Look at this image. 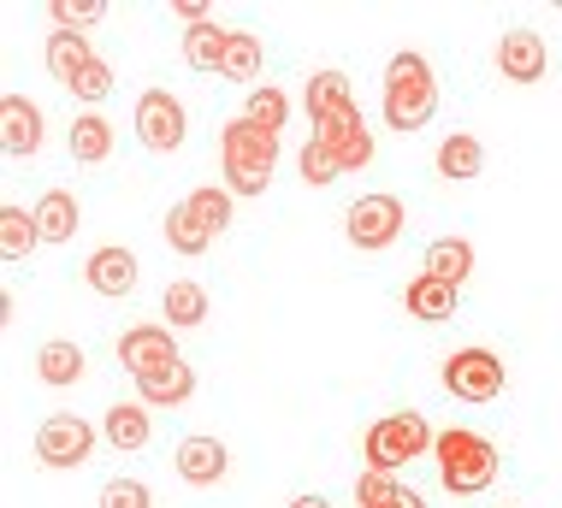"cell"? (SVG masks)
I'll use <instances>...</instances> for the list:
<instances>
[{
	"mask_svg": "<svg viewBox=\"0 0 562 508\" xmlns=\"http://www.w3.org/2000/svg\"><path fill=\"white\" fill-rule=\"evenodd\" d=\"M438 118V77L420 54H397L385 66V125L415 136Z\"/></svg>",
	"mask_w": 562,
	"mask_h": 508,
	"instance_id": "cell-1",
	"label": "cell"
},
{
	"mask_svg": "<svg viewBox=\"0 0 562 508\" xmlns=\"http://www.w3.org/2000/svg\"><path fill=\"white\" fill-rule=\"evenodd\" d=\"M220 166H225V183L237 195H261L272 183V172H279V136L249 125V118H237V125L220 131Z\"/></svg>",
	"mask_w": 562,
	"mask_h": 508,
	"instance_id": "cell-2",
	"label": "cell"
},
{
	"mask_svg": "<svg viewBox=\"0 0 562 508\" xmlns=\"http://www.w3.org/2000/svg\"><path fill=\"white\" fill-rule=\"evenodd\" d=\"M432 455H438V479H445V490H456V497H480V490L497 479V450L480 432H468V426L438 432Z\"/></svg>",
	"mask_w": 562,
	"mask_h": 508,
	"instance_id": "cell-3",
	"label": "cell"
},
{
	"mask_svg": "<svg viewBox=\"0 0 562 508\" xmlns=\"http://www.w3.org/2000/svg\"><path fill=\"white\" fill-rule=\"evenodd\" d=\"M48 71L78 101H108L113 95V66L89 48L83 36H71V30H54V36H48Z\"/></svg>",
	"mask_w": 562,
	"mask_h": 508,
	"instance_id": "cell-4",
	"label": "cell"
},
{
	"mask_svg": "<svg viewBox=\"0 0 562 508\" xmlns=\"http://www.w3.org/2000/svg\"><path fill=\"white\" fill-rule=\"evenodd\" d=\"M427 443H438L432 426L420 420L415 408H397V414H385L379 426H368V467L397 473V467H408L415 455H427Z\"/></svg>",
	"mask_w": 562,
	"mask_h": 508,
	"instance_id": "cell-5",
	"label": "cell"
},
{
	"mask_svg": "<svg viewBox=\"0 0 562 508\" xmlns=\"http://www.w3.org/2000/svg\"><path fill=\"white\" fill-rule=\"evenodd\" d=\"M95 450V426L83 414H48L36 426V461L42 467H83Z\"/></svg>",
	"mask_w": 562,
	"mask_h": 508,
	"instance_id": "cell-6",
	"label": "cell"
},
{
	"mask_svg": "<svg viewBox=\"0 0 562 508\" xmlns=\"http://www.w3.org/2000/svg\"><path fill=\"white\" fill-rule=\"evenodd\" d=\"M445 391L456 403H492L504 391V361L492 349H456L445 361Z\"/></svg>",
	"mask_w": 562,
	"mask_h": 508,
	"instance_id": "cell-7",
	"label": "cell"
},
{
	"mask_svg": "<svg viewBox=\"0 0 562 508\" xmlns=\"http://www.w3.org/2000/svg\"><path fill=\"white\" fill-rule=\"evenodd\" d=\"M344 230H349L356 249H391L397 230H403V202L397 195H361V202H349Z\"/></svg>",
	"mask_w": 562,
	"mask_h": 508,
	"instance_id": "cell-8",
	"label": "cell"
},
{
	"mask_svg": "<svg viewBox=\"0 0 562 508\" xmlns=\"http://www.w3.org/2000/svg\"><path fill=\"white\" fill-rule=\"evenodd\" d=\"M184 131H190V118H184V106H178V95L148 89V95L136 101V136H143V148L172 154V148H184Z\"/></svg>",
	"mask_w": 562,
	"mask_h": 508,
	"instance_id": "cell-9",
	"label": "cell"
},
{
	"mask_svg": "<svg viewBox=\"0 0 562 508\" xmlns=\"http://www.w3.org/2000/svg\"><path fill=\"white\" fill-rule=\"evenodd\" d=\"M119 361L131 366V379H155L166 373V366H178V337L166 326H131L125 337H119Z\"/></svg>",
	"mask_w": 562,
	"mask_h": 508,
	"instance_id": "cell-10",
	"label": "cell"
},
{
	"mask_svg": "<svg viewBox=\"0 0 562 508\" xmlns=\"http://www.w3.org/2000/svg\"><path fill=\"white\" fill-rule=\"evenodd\" d=\"M314 136H321V143L344 160V172H356V166L373 160V131H368V118H361L356 106H344V113L321 118V125H314Z\"/></svg>",
	"mask_w": 562,
	"mask_h": 508,
	"instance_id": "cell-11",
	"label": "cell"
},
{
	"mask_svg": "<svg viewBox=\"0 0 562 508\" xmlns=\"http://www.w3.org/2000/svg\"><path fill=\"white\" fill-rule=\"evenodd\" d=\"M544 36L539 30H509L504 42H497V71L509 77V83H539L544 77Z\"/></svg>",
	"mask_w": 562,
	"mask_h": 508,
	"instance_id": "cell-12",
	"label": "cell"
},
{
	"mask_svg": "<svg viewBox=\"0 0 562 508\" xmlns=\"http://www.w3.org/2000/svg\"><path fill=\"white\" fill-rule=\"evenodd\" d=\"M0 143H7V154H36L42 148V113L30 95H19V89L0 101Z\"/></svg>",
	"mask_w": 562,
	"mask_h": 508,
	"instance_id": "cell-13",
	"label": "cell"
},
{
	"mask_svg": "<svg viewBox=\"0 0 562 508\" xmlns=\"http://www.w3.org/2000/svg\"><path fill=\"white\" fill-rule=\"evenodd\" d=\"M136 284V255L119 249V242H108V249L89 255V290H101V296H131Z\"/></svg>",
	"mask_w": 562,
	"mask_h": 508,
	"instance_id": "cell-14",
	"label": "cell"
},
{
	"mask_svg": "<svg viewBox=\"0 0 562 508\" xmlns=\"http://www.w3.org/2000/svg\"><path fill=\"white\" fill-rule=\"evenodd\" d=\"M178 479H190V485H214L225 479V443L220 438H184L178 443Z\"/></svg>",
	"mask_w": 562,
	"mask_h": 508,
	"instance_id": "cell-15",
	"label": "cell"
},
{
	"mask_svg": "<svg viewBox=\"0 0 562 508\" xmlns=\"http://www.w3.org/2000/svg\"><path fill=\"white\" fill-rule=\"evenodd\" d=\"M468 272H474V242H462V237H438V242H427V279L462 290Z\"/></svg>",
	"mask_w": 562,
	"mask_h": 508,
	"instance_id": "cell-16",
	"label": "cell"
},
{
	"mask_svg": "<svg viewBox=\"0 0 562 508\" xmlns=\"http://www.w3.org/2000/svg\"><path fill=\"white\" fill-rule=\"evenodd\" d=\"M356 503L361 508H427L420 490H408L403 479H391V473H379V467H368L356 479Z\"/></svg>",
	"mask_w": 562,
	"mask_h": 508,
	"instance_id": "cell-17",
	"label": "cell"
},
{
	"mask_svg": "<svg viewBox=\"0 0 562 508\" xmlns=\"http://www.w3.org/2000/svg\"><path fill=\"white\" fill-rule=\"evenodd\" d=\"M438 172H445L450 183L480 178V172H485V148H480V136H468V131L445 136V148H438Z\"/></svg>",
	"mask_w": 562,
	"mask_h": 508,
	"instance_id": "cell-18",
	"label": "cell"
},
{
	"mask_svg": "<svg viewBox=\"0 0 562 508\" xmlns=\"http://www.w3.org/2000/svg\"><path fill=\"white\" fill-rule=\"evenodd\" d=\"M408 314L415 319H427V326H438V319H450L456 314V302H462V290H450V284H438V279H427V272H420L415 284H408Z\"/></svg>",
	"mask_w": 562,
	"mask_h": 508,
	"instance_id": "cell-19",
	"label": "cell"
},
{
	"mask_svg": "<svg viewBox=\"0 0 562 508\" xmlns=\"http://www.w3.org/2000/svg\"><path fill=\"white\" fill-rule=\"evenodd\" d=\"M36 230H42V242H71L78 237V202L66 190H48L36 202Z\"/></svg>",
	"mask_w": 562,
	"mask_h": 508,
	"instance_id": "cell-20",
	"label": "cell"
},
{
	"mask_svg": "<svg viewBox=\"0 0 562 508\" xmlns=\"http://www.w3.org/2000/svg\"><path fill=\"white\" fill-rule=\"evenodd\" d=\"M101 432H108L113 450H143V443L155 438V426H148V408L113 403V408H108V420H101Z\"/></svg>",
	"mask_w": 562,
	"mask_h": 508,
	"instance_id": "cell-21",
	"label": "cell"
},
{
	"mask_svg": "<svg viewBox=\"0 0 562 508\" xmlns=\"http://www.w3.org/2000/svg\"><path fill=\"white\" fill-rule=\"evenodd\" d=\"M36 379H42V384H78V379H83V349L66 343V337L42 343V349H36Z\"/></svg>",
	"mask_w": 562,
	"mask_h": 508,
	"instance_id": "cell-22",
	"label": "cell"
},
{
	"mask_svg": "<svg viewBox=\"0 0 562 508\" xmlns=\"http://www.w3.org/2000/svg\"><path fill=\"white\" fill-rule=\"evenodd\" d=\"M225 42H232V30L195 24L190 36H184V66L190 71H225Z\"/></svg>",
	"mask_w": 562,
	"mask_h": 508,
	"instance_id": "cell-23",
	"label": "cell"
},
{
	"mask_svg": "<svg viewBox=\"0 0 562 508\" xmlns=\"http://www.w3.org/2000/svg\"><path fill=\"white\" fill-rule=\"evenodd\" d=\"M302 106H308L314 125L331 118V113H344V106H356V101H349V77L344 71H314L308 77V101H302Z\"/></svg>",
	"mask_w": 562,
	"mask_h": 508,
	"instance_id": "cell-24",
	"label": "cell"
},
{
	"mask_svg": "<svg viewBox=\"0 0 562 508\" xmlns=\"http://www.w3.org/2000/svg\"><path fill=\"white\" fill-rule=\"evenodd\" d=\"M113 154V125L101 113H83L78 125H71V160H83V166H101Z\"/></svg>",
	"mask_w": 562,
	"mask_h": 508,
	"instance_id": "cell-25",
	"label": "cell"
},
{
	"mask_svg": "<svg viewBox=\"0 0 562 508\" xmlns=\"http://www.w3.org/2000/svg\"><path fill=\"white\" fill-rule=\"evenodd\" d=\"M36 242H42V230H36V213H24V207H0V249H7V260L30 255Z\"/></svg>",
	"mask_w": 562,
	"mask_h": 508,
	"instance_id": "cell-26",
	"label": "cell"
},
{
	"mask_svg": "<svg viewBox=\"0 0 562 508\" xmlns=\"http://www.w3.org/2000/svg\"><path fill=\"white\" fill-rule=\"evenodd\" d=\"M261 42L249 36V30H232V42H225V77H232V83H255V77H261Z\"/></svg>",
	"mask_w": 562,
	"mask_h": 508,
	"instance_id": "cell-27",
	"label": "cell"
},
{
	"mask_svg": "<svg viewBox=\"0 0 562 508\" xmlns=\"http://www.w3.org/2000/svg\"><path fill=\"white\" fill-rule=\"evenodd\" d=\"M190 396H195V373H190V366L184 361H178V366H166V373H155V379H143V403H190Z\"/></svg>",
	"mask_w": 562,
	"mask_h": 508,
	"instance_id": "cell-28",
	"label": "cell"
},
{
	"mask_svg": "<svg viewBox=\"0 0 562 508\" xmlns=\"http://www.w3.org/2000/svg\"><path fill=\"white\" fill-rule=\"evenodd\" d=\"M243 118H249V125H261V131H272V136H279V131H284V118H291V95H284L279 83H261V89H255V95H249V113H243Z\"/></svg>",
	"mask_w": 562,
	"mask_h": 508,
	"instance_id": "cell-29",
	"label": "cell"
},
{
	"mask_svg": "<svg viewBox=\"0 0 562 508\" xmlns=\"http://www.w3.org/2000/svg\"><path fill=\"white\" fill-rule=\"evenodd\" d=\"M184 207L195 213V225H202L207 237H220V230L232 225V195H225V190H190Z\"/></svg>",
	"mask_w": 562,
	"mask_h": 508,
	"instance_id": "cell-30",
	"label": "cell"
},
{
	"mask_svg": "<svg viewBox=\"0 0 562 508\" xmlns=\"http://www.w3.org/2000/svg\"><path fill=\"white\" fill-rule=\"evenodd\" d=\"M160 307H166L172 326H202V319H207V290L202 284H172Z\"/></svg>",
	"mask_w": 562,
	"mask_h": 508,
	"instance_id": "cell-31",
	"label": "cell"
},
{
	"mask_svg": "<svg viewBox=\"0 0 562 508\" xmlns=\"http://www.w3.org/2000/svg\"><path fill=\"white\" fill-rule=\"evenodd\" d=\"M166 242H172L178 255H207V242H214V237H207V230L195 225V213L178 202L172 213H166Z\"/></svg>",
	"mask_w": 562,
	"mask_h": 508,
	"instance_id": "cell-32",
	"label": "cell"
},
{
	"mask_svg": "<svg viewBox=\"0 0 562 508\" xmlns=\"http://www.w3.org/2000/svg\"><path fill=\"white\" fill-rule=\"evenodd\" d=\"M54 30H71V36H83L89 24H101L108 19V7H101V0H54Z\"/></svg>",
	"mask_w": 562,
	"mask_h": 508,
	"instance_id": "cell-33",
	"label": "cell"
},
{
	"mask_svg": "<svg viewBox=\"0 0 562 508\" xmlns=\"http://www.w3.org/2000/svg\"><path fill=\"white\" fill-rule=\"evenodd\" d=\"M302 178H308V183H331V178H344V160L321 143V136H308V148H302Z\"/></svg>",
	"mask_w": 562,
	"mask_h": 508,
	"instance_id": "cell-34",
	"label": "cell"
},
{
	"mask_svg": "<svg viewBox=\"0 0 562 508\" xmlns=\"http://www.w3.org/2000/svg\"><path fill=\"white\" fill-rule=\"evenodd\" d=\"M101 508H155V497H148L143 479H108V490H101Z\"/></svg>",
	"mask_w": 562,
	"mask_h": 508,
	"instance_id": "cell-35",
	"label": "cell"
},
{
	"mask_svg": "<svg viewBox=\"0 0 562 508\" xmlns=\"http://www.w3.org/2000/svg\"><path fill=\"white\" fill-rule=\"evenodd\" d=\"M178 19H184L190 30L195 24H214V19H207V0H178Z\"/></svg>",
	"mask_w": 562,
	"mask_h": 508,
	"instance_id": "cell-36",
	"label": "cell"
},
{
	"mask_svg": "<svg viewBox=\"0 0 562 508\" xmlns=\"http://www.w3.org/2000/svg\"><path fill=\"white\" fill-rule=\"evenodd\" d=\"M291 508H331V503H326V497H296Z\"/></svg>",
	"mask_w": 562,
	"mask_h": 508,
	"instance_id": "cell-37",
	"label": "cell"
}]
</instances>
